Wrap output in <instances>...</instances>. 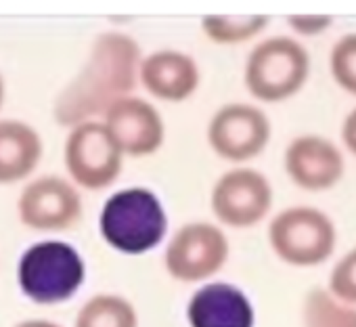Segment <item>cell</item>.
I'll use <instances>...</instances> for the list:
<instances>
[{
    "label": "cell",
    "instance_id": "obj_4",
    "mask_svg": "<svg viewBox=\"0 0 356 327\" xmlns=\"http://www.w3.org/2000/svg\"><path fill=\"white\" fill-rule=\"evenodd\" d=\"M86 279V264L80 252L57 239L28 248L17 264L19 289L36 304L53 306L76 296Z\"/></svg>",
    "mask_w": 356,
    "mask_h": 327
},
{
    "label": "cell",
    "instance_id": "obj_7",
    "mask_svg": "<svg viewBox=\"0 0 356 327\" xmlns=\"http://www.w3.org/2000/svg\"><path fill=\"white\" fill-rule=\"evenodd\" d=\"M229 254V237L218 225L193 221L170 237L163 254V266L176 281L204 283L225 269Z\"/></svg>",
    "mask_w": 356,
    "mask_h": 327
},
{
    "label": "cell",
    "instance_id": "obj_16",
    "mask_svg": "<svg viewBox=\"0 0 356 327\" xmlns=\"http://www.w3.org/2000/svg\"><path fill=\"white\" fill-rule=\"evenodd\" d=\"M74 327H138V312L118 294H97L82 304Z\"/></svg>",
    "mask_w": 356,
    "mask_h": 327
},
{
    "label": "cell",
    "instance_id": "obj_5",
    "mask_svg": "<svg viewBox=\"0 0 356 327\" xmlns=\"http://www.w3.org/2000/svg\"><path fill=\"white\" fill-rule=\"evenodd\" d=\"M268 244L281 262L310 269L333 256L337 246V229L318 208L289 206L270 221Z\"/></svg>",
    "mask_w": 356,
    "mask_h": 327
},
{
    "label": "cell",
    "instance_id": "obj_2",
    "mask_svg": "<svg viewBox=\"0 0 356 327\" xmlns=\"http://www.w3.org/2000/svg\"><path fill=\"white\" fill-rule=\"evenodd\" d=\"M99 231L113 250L138 256L165 239L168 214L151 189L128 187L107 198L99 216Z\"/></svg>",
    "mask_w": 356,
    "mask_h": 327
},
{
    "label": "cell",
    "instance_id": "obj_10",
    "mask_svg": "<svg viewBox=\"0 0 356 327\" xmlns=\"http://www.w3.org/2000/svg\"><path fill=\"white\" fill-rule=\"evenodd\" d=\"M17 214L34 231H70L82 221V198L74 183L55 175L40 177L22 191Z\"/></svg>",
    "mask_w": 356,
    "mask_h": 327
},
{
    "label": "cell",
    "instance_id": "obj_17",
    "mask_svg": "<svg viewBox=\"0 0 356 327\" xmlns=\"http://www.w3.org/2000/svg\"><path fill=\"white\" fill-rule=\"evenodd\" d=\"M302 327H356V306L329 287H312L302 302Z\"/></svg>",
    "mask_w": 356,
    "mask_h": 327
},
{
    "label": "cell",
    "instance_id": "obj_1",
    "mask_svg": "<svg viewBox=\"0 0 356 327\" xmlns=\"http://www.w3.org/2000/svg\"><path fill=\"white\" fill-rule=\"evenodd\" d=\"M143 53L138 42L122 32L95 38L80 72L63 86L53 105L59 126H78L103 118L111 105L132 95L140 82Z\"/></svg>",
    "mask_w": 356,
    "mask_h": 327
},
{
    "label": "cell",
    "instance_id": "obj_18",
    "mask_svg": "<svg viewBox=\"0 0 356 327\" xmlns=\"http://www.w3.org/2000/svg\"><path fill=\"white\" fill-rule=\"evenodd\" d=\"M268 26L266 15H208L202 19V32L214 45L233 47L258 38Z\"/></svg>",
    "mask_w": 356,
    "mask_h": 327
},
{
    "label": "cell",
    "instance_id": "obj_20",
    "mask_svg": "<svg viewBox=\"0 0 356 327\" xmlns=\"http://www.w3.org/2000/svg\"><path fill=\"white\" fill-rule=\"evenodd\" d=\"M331 294H335L339 300L356 306V248L348 250L333 266L329 275Z\"/></svg>",
    "mask_w": 356,
    "mask_h": 327
},
{
    "label": "cell",
    "instance_id": "obj_12",
    "mask_svg": "<svg viewBox=\"0 0 356 327\" xmlns=\"http://www.w3.org/2000/svg\"><path fill=\"white\" fill-rule=\"evenodd\" d=\"M103 124L126 157H149L165 141V124L159 109L140 97H126L109 107Z\"/></svg>",
    "mask_w": 356,
    "mask_h": 327
},
{
    "label": "cell",
    "instance_id": "obj_21",
    "mask_svg": "<svg viewBox=\"0 0 356 327\" xmlns=\"http://www.w3.org/2000/svg\"><path fill=\"white\" fill-rule=\"evenodd\" d=\"M333 24L331 15H289L287 26L298 38H316L325 34Z\"/></svg>",
    "mask_w": 356,
    "mask_h": 327
},
{
    "label": "cell",
    "instance_id": "obj_11",
    "mask_svg": "<svg viewBox=\"0 0 356 327\" xmlns=\"http://www.w3.org/2000/svg\"><path fill=\"white\" fill-rule=\"evenodd\" d=\"M283 168L296 187L308 193H321L333 189L341 181L346 159L331 138L321 134H300L283 153Z\"/></svg>",
    "mask_w": 356,
    "mask_h": 327
},
{
    "label": "cell",
    "instance_id": "obj_6",
    "mask_svg": "<svg viewBox=\"0 0 356 327\" xmlns=\"http://www.w3.org/2000/svg\"><path fill=\"white\" fill-rule=\"evenodd\" d=\"M124 151L103 124L92 120L78 124L65 138V170L76 187L86 191H103L111 187L124 168Z\"/></svg>",
    "mask_w": 356,
    "mask_h": 327
},
{
    "label": "cell",
    "instance_id": "obj_19",
    "mask_svg": "<svg viewBox=\"0 0 356 327\" xmlns=\"http://www.w3.org/2000/svg\"><path fill=\"white\" fill-rule=\"evenodd\" d=\"M329 72L333 82L356 97V34L341 36L329 53Z\"/></svg>",
    "mask_w": 356,
    "mask_h": 327
},
{
    "label": "cell",
    "instance_id": "obj_3",
    "mask_svg": "<svg viewBox=\"0 0 356 327\" xmlns=\"http://www.w3.org/2000/svg\"><path fill=\"white\" fill-rule=\"evenodd\" d=\"M310 55L291 36H270L258 42L248 55L243 82L260 103H281L296 97L308 82Z\"/></svg>",
    "mask_w": 356,
    "mask_h": 327
},
{
    "label": "cell",
    "instance_id": "obj_13",
    "mask_svg": "<svg viewBox=\"0 0 356 327\" xmlns=\"http://www.w3.org/2000/svg\"><path fill=\"white\" fill-rule=\"evenodd\" d=\"M140 84L159 101L183 103L197 93L202 84V72L189 53L161 49L143 57Z\"/></svg>",
    "mask_w": 356,
    "mask_h": 327
},
{
    "label": "cell",
    "instance_id": "obj_24",
    "mask_svg": "<svg viewBox=\"0 0 356 327\" xmlns=\"http://www.w3.org/2000/svg\"><path fill=\"white\" fill-rule=\"evenodd\" d=\"M3 101H5V82L3 76H0V107H3Z\"/></svg>",
    "mask_w": 356,
    "mask_h": 327
},
{
    "label": "cell",
    "instance_id": "obj_8",
    "mask_svg": "<svg viewBox=\"0 0 356 327\" xmlns=\"http://www.w3.org/2000/svg\"><path fill=\"white\" fill-rule=\"evenodd\" d=\"M275 202L270 181L256 168L235 166L212 187L210 206L216 221L231 229H250L262 223Z\"/></svg>",
    "mask_w": 356,
    "mask_h": 327
},
{
    "label": "cell",
    "instance_id": "obj_23",
    "mask_svg": "<svg viewBox=\"0 0 356 327\" xmlns=\"http://www.w3.org/2000/svg\"><path fill=\"white\" fill-rule=\"evenodd\" d=\"M15 327H61V325L55 321H49V319H28V321L17 323Z\"/></svg>",
    "mask_w": 356,
    "mask_h": 327
},
{
    "label": "cell",
    "instance_id": "obj_9",
    "mask_svg": "<svg viewBox=\"0 0 356 327\" xmlns=\"http://www.w3.org/2000/svg\"><path fill=\"white\" fill-rule=\"evenodd\" d=\"M273 124L268 115L252 103H227L214 111L208 124V143L212 151L231 164L258 157L270 143Z\"/></svg>",
    "mask_w": 356,
    "mask_h": 327
},
{
    "label": "cell",
    "instance_id": "obj_14",
    "mask_svg": "<svg viewBox=\"0 0 356 327\" xmlns=\"http://www.w3.org/2000/svg\"><path fill=\"white\" fill-rule=\"evenodd\" d=\"M191 327H254L256 310L248 294L227 281L204 283L187 304Z\"/></svg>",
    "mask_w": 356,
    "mask_h": 327
},
{
    "label": "cell",
    "instance_id": "obj_22",
    "mask_svg": "<svg viewBox=\"0 0 356 327\" xmlns=\"http://www.w3.org/2000/svg\"><path fill=\"white\" fill-rule=\"evenodd\" d=\"M341 141H343L346 149L356 157V107L346 115V120L341 124Z\"/></svg>",
    "mask_w": 356,
    "mask_h": 327
},
{
    "label": "cell",
    "instance_id": "obj_15",
    "mask_svg": "<svg viewBox=\"0 0 356 327\" xmlns=\"http://www.w3.org/2000/svg\"><path fill=\"white\" fill-rule=\"evenodd\" d=\"M40 134L22 120H0V185L28 179L42 157Z\"/></svg>",
    "mask_w": 356,
    "mask_h": 327
}]
</instances>
